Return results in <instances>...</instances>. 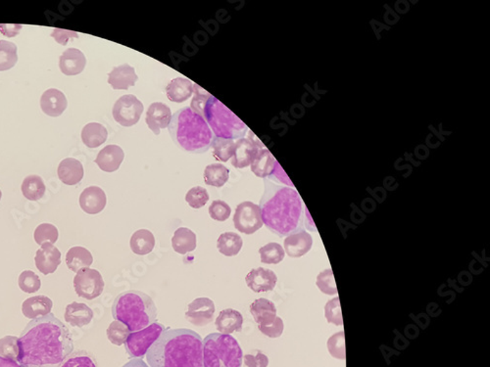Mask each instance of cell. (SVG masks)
Listing matches in <instances>:
<instances>
[{
	"mask_svg": "<svg viewBox=\"0 0 490 367\" xmlns=\"http://www.w3.org/2000/svg\"><path fill=\"white\" fill-rule=\"evenodd\" d=\"M17 361L22 367H60L73 353L68 327L53 314L31 320L18 338Z\"/></svg>",
	"mask_w": 490,
	"mask_h": 367,
	"instance_id": "1",
	"label": "cell"
},
{
	"mask_svg": "<svg viewBox=\"0 0 490 367\" xmlns=\"http://www.w3.org/2000/svg\"><path fill=\"white\" fill-rule=\"evenodd\" d=\"M259 207L263 224L279 237L304 230L305 208L294 187L265 179Z\"/></svg>",
	"mask_w": 490,
	"mask_h": 367,
	"instance_id": "2",
	"label": "cell"
},
{
	"mask_svg": "<svg viewBox=\"0 0 490 367\" xmlns=\"http://www.w3.org/2000/svg\"><path fill=\"white\" fill-rule=\"evenodd\" d=\"M149 367H203L202 338L191 329H168L147 354Z\"/></svg>",
	"mask_w": 490,
	"mask_h": 367,
	"instance_id": "3",
	"label": "cell"
},
{
	"mask_svg": "<svg viewBox=\"0 0 490 367\" xmlns=\"http://www.w3.org/2000/svg\"><path fill=\"white\" fill-rule=\"evenodd\" d=\"M193 93L191 108L203 117L214 137L231 140L245 137L247 125L220 100L197 85H193Z\"/></svg>",
	"mask_w": 490,
	"mask_h": 367,
	"instance_id": "4",
	"label": "cell"
},
{
	"mask_svg": "<svg viewBox=\"0 0 490 367\" xmlns=\"http://www.w3.org/2000/svg\"><path fill=\"white\" fill-rule=\"evenodd\" d=\"M168 130L175 144L184 151L201 154L211 148L213 132L203 117L189 106L175 113Z\"/></svg>",
	"mask_w": 490,
	"mask_h": 367,
	"instance_id": "5",
	"label": "cell"
},
{
	"mask_svg": "<svg viewBox=\"0 0 490 367\" xmlns=\"http://www.w3.org/2000/svg\"><path fill=\"white\" fill-rule=\"evenodd\" d=\"M115 320L122 322L130 332L139 331L154 324L157 319V307L149 295L130 290L121 293L112 305Z\"/></svg>",
	"mask_w": 490,
	"mask_h": 367,
	"instance_id": "6",
	"label": "cell"
},
{
	"mask_svg": "<svg viewBox=\"0 0 490 367\" xmlns=\"http://www.w3.org/2000/svg\"><path fill=\"white\" fill-rule=\"evenodd\" d=\"M202 358L203 367H241L243 354L235 337L211 333L202 340Z\"/></svg>",
	"mask_w": 490,
	"mask_h": 367,
	"instance_id": "7",
	"label": "cell"
},
{
	"mask_svg": "<svg viewBox=\"0 0 490 367\" xmlns=\"http://www.w3.org/2000/svg\"><path fill=\"white\" fill-rule=\"evenodd\" d=\"M166 330L163 324L154 322L147 328L139 331L130 332L125 341V351L130 358L142 359L147 354L150 347L159 338L160 335Z\"/></svg>",
	"mask_w": 490,
	"mask_h": 367,
	"instance_id": "8",
	"label": "cell"
},
{
	"mask_svg": "<svg viewBox=\"0 0 490 367\" xmlns=\"http://www.w3.org/2000/svg\"><path fill=\"white\" fill-rule=\"evenodd\" d=\"M104 280L102 275L93 268H83L79 270L74 277V288L76 294L83 299L92 300L97 299L104 290Z\"/></svg>",
	"mask_w": 490,
	"mask_h": 367,
	"instance_id": "9",
	"label": "cell"
},
{
	"mask_svg": "<svg viewBox=\"0 0 490 367\" xmlns=\"http://www.w3.org/2000/svg\"><path fill=\"white\" fill-rule=\"evenodd\" d=\"M144 112V104L137 96L128 95L116 101L113 107V118L122 127H129L137 125Z\"/></svg>",
	"mask_w": 490,
	"mask_h": 367,
	"instance_id": "10",
	"label": "cell"
},
{
	"mask_svg": "<svg viewBox=\"0 0 490 367\" xmlns=\"http://www.w3.org/2000/svg\"><path fill=\"white\" fill-rule=\"evenodd\" d=\"M233 224L240 233L247 235L259 230L263 226L259 205H256L250 201L240 203L236 207Z\"/></svg>",
	"mask_w": 490,
	"mask_h": 367,
	"instance_id": "11",
	"label": "cell"
},
{
	"mask_svg": "<svg viewBox=\"0 0 490 367\" xmlns=\"http://www.w3.org/2000/svg\"><path fill=\"white\" fill-rule=\"evenodd\" d=\"M265 145L251 130L243 139L236 142L235 152L231 158V165L236 169L250 167L261 147Z\"/></svg>",
	"mask_w": 490,
	"mask_h": 367,
	"instance_id": "12",
	"label": "cell"
},
{
	"mask_svg": "<svg viewBox=\"0 0 490 367\" xmlns=\"http://www.w3.org/2000/svg\"><path fill=\"white\" fill-rule=\"evenodd\" d=\"M215 312L213 300L209 298H197L189 304L186 310V319L194 326L203 327L213 321Z\"/></svg>",
	"mask_w": 490,
	"mask_h": 367,
	"instance_id": "13",
	"label": "cell"
},
{
	"mask_svg": "<svg viewBox=\"0 0 490 367\" xmlns=\"http://www.w3.org/2000/svg\"><path fill=\"white\" fill-rule=\"evenodd\" d=\"M248 288L254 293H265L274 290L278 282L277 275L269 268H253L245 277Z\"/></svg>",
	"mask_w": 490,
	"mask_h": 367,
	"instance_id": "14",
	"label": "cell"
},
{
	"mask_svg": "<svg viewBox=\"0 0 490 367\" xmlns=\"http://www.w3.org/2000/svg\"><path fill=\"white\" fill-rule=\"evenodd\" d=\"M36 267L44 275H53L61 263V252L51 243H43L34 257Z\"/></svg>",
	"mask_w": 490,
	"mask_h": 367,
	"instance_id": "15",
	"label": "cell"
},
{
	"mask_svg": "<svg viewBox=\"0 0 490 367\" xmlns=\"http://www.w3.org/2000/svg\"><path fill=\"white\" fill-rule=\"evenodd\" d=\"M171 109L162 102H154L149 106L145 122L154 134L159 135L160 130L166 129L171 123Z\"/></svg>",
	"mask_w": 490,
	"mask_h": 367,
	"instance_id": "16",
	"label": "cell"
},
{
	"mask_svg": "<svg viewBox=\"0 0 490 367\" xmlns=\"http://www.w3.org/2000/svg\"><path fill=\"white\" fill-rule=\"evenodd\" d=\"M80 206L88 215H97L104 210L107 198L105 192L98 186L87 187L81 193Z\"/></svg>",
	"mask_w": 490,
	"mask_h": 367,
	"instance_id": "17",
	"label": "cell"
},
{
	"mask_svg": "<svg viewBox=\"0 0 490 367\" xmlns=\"http://www.w3.org/2000/svg\"><path fill=\"white\" fill-rule=\"evenodd\" d=\"M68 101L62 91L50 88L44 91L41 98V108L44 114L57 118L67 109Z\"/></svg>",
	"mask_w": 490,
	"mask_h": 367,
	"instance_id": "18",
	"label": "cell"
},
{
	"mask_svg": "<svg viewBox=\"0 0 490 367\" xmlns=\"http://www.w3.org/2000/svg\"><path fill=\"white\" fill-rule=\"evenodd\" d=\"M87 58L77 48H68L59 59V68L66 76H77L85 70Z\"/></svg>",
	"mask_w": 490,
	"mask_h": 367,
	"instance_id": "19",
	"label": "cell"
},
{
	"mask_svg": "<svg viewBox=\"0 0 490 367\" xmlns=\"http://www.w3.org/2000/svg\"><path fill=\"white\" fill-rule=\"evenodd\" d=\"M312 236L306 230L290 234L285 239L284 250L290 258H300L311 250Z\"/></svg>",
	"mask_w": 490,
	"mask_h": 367,
	"instance_id": "20",
	"label": "cell"
},
{
	"mask_svg": "<svg viewBox=\"0 0 490 367\" xmlns=\"http://www.w3.org/2000/svg\"><path fill=\"white\" fill-rule=\"evenodd\" d=\"M125 153L118 145H107L98 153L95 164L106 172L118 171L124 161Z\"/></svg>",
	"mask_w": 490,
	"mask_h": 367,
	"instance_id": "21",
	"label": "cell"
},
{
	"mask_svg": "<svg viewBox=\"0 0 490 367\" xmlns=\"http://www.w3.org/2000/svg\"><path fill=\"white\" fill-rule=\"evenodd\" d=\"M53 302L48 296L39 295L28 298L22 304V312L27 319L33 320L51 314Z\"/></svg>",
	"mask_w": 490,
	"mask_h": 367,
	"instance_id": "22",
	"label": "cell"
},
{
	"mask_svg": "<svg viewBox=\"0 0 490 367\" xmlns=\"http://www.w3.org/2000/svg\"><path fill=\"white\" fill-rule=\"evenodd\" d=\"M139 80V76L135 74V68L129 64L118 66L113 69L112 72L108 75V83L115 90H127L130 86H134Z\"/></svg>",
	"mask_w": 490,
	"mask_h": 367,
	"instance_id": "23",
	"label": "cell"
},
{
	"mask_svg": "<svg viewBox=\"0 0 490 367\" xmlns=\"http://www.w3.org/2000/svg\"><path fill=\"white\" fill-rule=\"evenodd\" d=\"M82 162L75 158H66L60 162L57 169L59 179L66 186H76L83 177Z\"/></svg>",
	"mask_w": 490,
	"mask_h": 367,
	"instance_id": "24",
	"label": "cell"
},
{
	"mask_svg": "<svg viewBox=\"0 0 490 367\" xmlns=\"http://www.w3.org/2000/svg\"><path fill=\"white\" fill-rule=\"evenodd\" d=\"M243 324V314L233 309L221 310L215 320L216 328L222 334L231 335L233 332H241Z\"/></svg>",
	"mask_w": 490,
	"mask_h": 367,
	"instance_id": "25",
	"label": "cell"
},
{
	"mask_svg": "<svg viewBox=\"0 0 490 367\" xmlns=\"http://www.w3.org/2000/svg\"><path fill=\"white\" fill-rule=\"evenodd\" d=\"M93 315V310L88 305L73 302L66 307L64 317L69 324L81 328L92 322Z\"/></svg>",
	"mask_w": 490,
	"mask_h": 367,
	"instance_id": "26",
	"label": "cell"
},
{
	"mask_svg": "<svg viewBox=\"0 0 490 367\" xmlns=\"http://www.w3.org/2000/svg\"><path fill=\"white\" fill-rule=\"evenodd\" d=\"M277 162L267 147H261L251 162V171L256 176L264 179H268L274 171Z\"/></svg>",
	"mask_w": 490,
	"mask_h": 367,
	"instance_id": "27",
	"label": "cell"
},
{
	"mask_svg": "<svg viewBox=\"0 0 490 367\" xmlns=\"http://www.w3.org/2000/svg\"><path fill=\"white\" fill-rule=\"evenodd\" d=\"M250 314L257 325L269 324L277 317V307L272 300L260 298L250 305Z\"/></svg>",
	"mask_w": 490,
	"mask_h": 367,
	"instance_id": "28",
	"label": "cell"
},
{
	"mask_svg": "<svg viewBox=\"0 0 490 367\" xmlns=\"http://www.w3.org/2000/svg\"><path fill=\"white\" fill-rule=\"evenodd\" d=\"M93 263L92 253L87 248L75 246L66 254V265L71 272L77 273L83 268H90Z\"/></svg>",
	"mask_w": 490,
	"mask_h": 367,
	"instance_id": "29",
	"label": "cell"
},
{
	"mask_svg": "<svg viewBox=\"0 0 490 367\" xmlns=\"http://www.w3.org/2000/svg\"><path fill=\"white\" fill-rule=\"evenodd\" d=\"M193 83L188 78H176L170 81L166 88V95L169 100L175 103L184 102L193 95Z\"/></svg>",
	"mask_w": 490,
	"mask_h": 367,
	"instance_id": "30",
	"label": "cell"
},
{
	"mask_svg": "<svg viewBox=\"0 0 490 367\" xmlns=\"http://www.w3.org/2000/svg\"><path fill=\"white\" fill-rule=\"evenodd\" d=\"M197 246L196 234L186 228H179L175 231L172 237V247L179 255H186L196 250Z\"/></svg>",
	"mask_w": 490,
	"mask_h": 367,
	"instance_id": "31",
	"label": "cell"
},
{
	"mask_svg": "<svg viewBox=\"0 0 490 367\" xmlns=\"http://www.w3.org/2000/svg\"><path fill=\"white\" fill-rule=\"evenodd\" d=\"M130 246L135 255H149L155 247L154 233L149 229H139L130 237Z\"/></svg>",
	"mask_w": 490,
	"mask_h": 367,
	"instance_id": "32",
	"label": "cell"
},
{
	"mask_svg": "<svg viewBox=\"0 0 490 367\" xmlns=\"http://www.w3.org/2000/svg\"><path fill=\"white\" fill-rule=\"evenodd\" d=\"M108 132L100 123H90L82 130L83 144L88 148H97L107 140Z\"/></svg>",
	"mask_w": 490,
	"mask_h": 367,
	"instance_id": "33",
	"label": "cell"
},
{
	"mask_svg": "<svg viewBox=\"0 0 490 367\" xmlns=\"http://www.w3.org/2000/svg\"><path fill=\"white\" fill-rule=\"evenodd\" d=\"M243 246V238L236 233H222L217 240V248L226 257H235Z\"/></svg>",
	"mask_w": 490,
	"mask_h": 367,
	"instance_id": "34",
	"label": "cell"
},
{
	"mask_svg": "<svg viewBox=\"0 0 490 367\" xmlns=\"http://www.w3.org/2000/svg\"><path fill=\"white\" fill-rule=\"evenodd\" d=\"M21 191L25 198L29 201H39L46 194V187L41 176L31 174L22 182Z\"/></svg>",
	"mask_w": 490,
	"mask_h": 367,
	"instance_id": "35",
	"label": "cell"
},
{
	"mask_svg": "<svg viewBox=\"0 0 490 367\" xmlns=\"http://www.w3.org/2000/svg\"><path fill=\"white\" fill-rule=\"evenodd\" d=\"M230 179V171L222 164H211L204 171V181L207 186L222 187L225 186Z\"/></svg>",
	"mask_w": 490,
	"mask_h": 367,
	"instance_id": "36",
	"label": "cell"
},
{
	"mask_svg": "<svg viewBox=\"0 0 490 367\" xmlns=\"http://www.w3.org/2000/svg\"><path fill=\"white\" fill-rule=\"evenodd\" d=\"M18 48L11 41H0V72L8 71L18 62Z\"/></svg>",
	"mask_w": 490,
	"mask_h": 367,
	"instance_id": "37",
	"label": "cell"
},
{
	"mask_svg": "<svg viewBox=\"0 0 490 367\" xmlns=\"http://www.w3.org/2000/svg\"><path fill=\"white\" fill-rule=\"evenodd\" d=\"M261 263L267 265H277L283 262L285 252L283 246L279 243H269L259 249Z\"/></svg>",
	"mask_w": 490,
	"mask_h": 367,
	"instance_id": "38",
	"label": "cell"
},
{
	"mask_svg": "<svg viewBox=\"0 0 490 367\" xmlns=\"http://www.w3.org/2000/svg\"><path fill=\"white\" fill-rule=\"evenodd\" d=\"M60 367H98L97 359L87 351L73 352Z\"/></svg>",
	"mask_w": 490,
	"mask_h": 367,
	"instance_id": "39",
	"label": "cell"
},
{
	"mask_svg": "<svg viewBox=\"0 0 490 367\" xmlns=\"http://www.w3.org/2000/svg\"><path fill=\"white\" fill-rule=\"evenodd\" d=\"M236 142L231 139H220L214 137L211 147L213 148V155L221 162H228L235 152Z\"/></svg>",
	"mask_w": 490,
	"mask_h": 367,
	"instance_id": "40",
	"label": "cell"
},
{
	"mask_svg": "<svg viewBox=\"0 0 490 367\" xmlns=\"http://www.w3.org/2000/svg\"><path fill=\"white\" fill-rule=\"evenodd\" d=\"M59 233L55 226L51 223H41L36 228L34 233V238L38 245H43V243H56L58 240Z\"/></svg>",
	"mask_w": 490,
	"mask_h": 367,
	"instance_id": "41",
	"label": "cell"
},
{
	"mask_svg": "<svg viewBox=\"0 0 490 367\" xmlns=\"http://www.w3.org/2000/svg\"><path fill=\"white\" fill-rule=\"evenodd\" d=\"M106 333H107V338L111 343L116 345V346H122L127 341L130 331L122 322L115 320V321L111 322Z\"/></svg>",
	"mask_w": 490,
	"mask_h": 367,
	"instance_id": "42",
	"label": "cell"
},
{
	"mask_svg": "<svg viewBox=\"0 0 490 367\" xmlns=\"http://www.w3.org/2000/svg\"><path fill=\"white\" fill-rule=\"evenodd\" d=\"M18 285L22 291L27 294L38 292L41 287V282L36 273L32 270H24L19 275Z\"/></svg>",
	"mask_w": 490,
	"mask_h": 367,
	"instance_id": "43",
	"label": "cell"
},
{
	"mask_svg": "<svg viewBox=\"0 0 490 367\" xmlns=\"http://www.w3.org/2000/svg\"><path fill=\"white\" fill-rule=\"evenodd\" d=\"M327 349L334 359H342V361L346 359V337L343 331L337 332L327 340Z\"/></svg>",
	"mask_w": 490,
	"mask_h": 367,
	"instance_id": "44",
	"label": "cell"
},
{
	"mask_svg": "<svg viewBox=\"0 0 490 367\" xmlns=\"http://www.w3.org/2000/svg\"><path fill=\"white\" fill-rule=\"evenodd\" d=\"M316 284L324 294L336 295L337 292H339L337 291L334 273H332L331 268H326V270L319 273V275L317 277Z\"/></svg>",
	"mask_w": 490,
	"mask_h": 367,
	"instance_id": "45",
	"label": "cell"
},
{
	"mask_svg": "<svg viewBox=\"0 0 490 367\" xmlns=\"http://www.w3.org/2000/svg\"><path fill=\"white\" fill-rule=\"evenodd\" d=\"M186 201L191 208L200 209L209 201L208 191L204 187H193L186 193Z\"/></svg>",
	"mask_w": 490,
	"mask_h": 367,
	"instance_id": "46",
	"label": "cell"
},
{
	"mask_svg": "<svg viewBox=\"0 0 490 367\" xmlns=\"http://www.w3.org/2000/svg\"><path fill=\"white\" fill-rule=\"evenodd\" d=\"M325 315L329 324L336 325V326H341L343 324L339 297L334 298L327 303L325 307Z\"/></svg>",
	"mask_w": 490,
	"mask_h": 367,
	"instance_id": "47",
	"label": "cell"
},
{
	"mask_svg": "<svg viewBox=\"0 0 490 367\" xmlns=\"http://www.w3.org/2000/svg\"><path fill=\"white\" fill-rule=\"evenodd\" d=\"M18 354V338L17 337L6 336L0 339V356L17 361Z\"/></svg>",
	"mask_w": 490,
	"mask_h": 367,
	"instance_id": "48",
	"label": "cell"
},
{
	"mask_svg": "<svg viewBox=\"0 0 490 367\" xmlns=\"http://www.w3.org/2000/svg\"><path fill=\"white\" fill-rule=\"evenodd\" d=\"M209 215L214 221H226L230 218L231 214V207L228 203L222 200L212 202L208 209Z\"/></svg>",
	"mask_w": 490,
	"mask_h": 367,
	"instance_id": "49",
	"label": "cell"
},
{
	"mask_svg": "<svg viewBox=\"0 0 490 367\" xmlns=\"http://www.w3.org/2000/svg\"><path fill=\"white\" fill-rule=\"evenodd\" d=\"M258 329L260 330L261 333L269 337V338H279L284 332L285 324L280 317H277L269 324L258 325Z\"/></svg>",
	"mask_w": 490,
	"mask_h": 367,
	"instance_id": "50",
	"label": "cell"
},
{
	"mask_svg": "<svg viewBox=\"0 0 490 367\" xmlns=\"http://www.w3.org/2000/svg\"><path fill=\"white\" fill-rule=\"evenodd\" d=\"M245 364L247 367H267L269 366V359L264 353L255 349L252 353L246 354L243 356Z\"/></svg>",
	"mask_w": 490,
	"mask_h": 367,
	"instance_id": "51",
	"label": "cell"
},
{
	"mask_svg": "<svg viewBox=\"0 0 490 367\" xmlns=\"http://www.w3.org/2000/svg\"><path fill=\"white\" fill-rule=\"evenodd\" d=\"M267 179L275 182V184H277V182H280V184H285V186L294 187V184L290 181L289 176H287V174H285L284 169H282V167L280 166L278 162H275L274 171H273L272 174H271V176L268 177Z\"/></svg>",
	"mask_w": 490,
	"mask_h": 367,
	"instance_id": "52",
	"label": "cell"
},
{
	"mask_svg": "<svg viewBox=\"0 0 490 367\" xmlns=\"http://www.w3.org/2000/svg\"><path fill=\"white\" fill-rule=\"evenodd\" d=\"M51 36H53L58 43L66 46L69 39H78L79 34L75 33V32L67 31V29H54L53 34H51Z\"/></svg>",
	"mask_w": 490,
	"mask_h": 367,
	"instance_id": "53",
	"label": "cell"
},
{
	"mask_svg": "<svg viewBox=\"0 0 490 367\" xmlns=\"http://www.w3.org/2000/svg\"><path fill=\"white\" fill-rule=\"evenodd\" d=\"M22 29H23L22 25H0V32L5 36H8V38H14V36H18Z\"/></svg>",
	"mask_w": 490,
	"mask_h": 367,
	"instance_id": "54",
	"label": "cell"
},
{
	"mask_svg": "<svg viewBox=\"0 0 490 367\" xmlns=\"http://www.w3.org/2000/svg\"><path fill=\"white\" fill-rule=\"evenodd\" d=\"M0 367H22L20 363L14 359H7L0 356Z\"/></svg>",
	"mask_w": 490,
	"mask_h": 367,
	"instance_id": "55",
	"label": "cell"
},
{
	"mask_svg": "<svg viewBox=\"0 0 490 367\" xmlns=\"http://www.w3.org/2000/svg\"><path fill=\"white\" fill-rule=\"evenodd\" d=\"M123 367H149V366L145 363L142 359H134L130 361L129 363H125Z\"/></svg>",
	"mask_w": 490,
	"mask_h": 367,
	"instance_id": "56",
	"label": "cell"
},
{
	"mask_svg": "<svg viewBox=\"0 0 490 367\" xmlns=\"http://www.w3.org/2000/svg\"><path fill=\"white\" fill-rule=\"evenodd\" d=\"M1 197H2V192L0 191V200H1Z\"/></svg>",
	"mask_w": 490,
	"mask_h": 367,
	"instance_id": "57",
	"label": "cell"
}]
</instances>
